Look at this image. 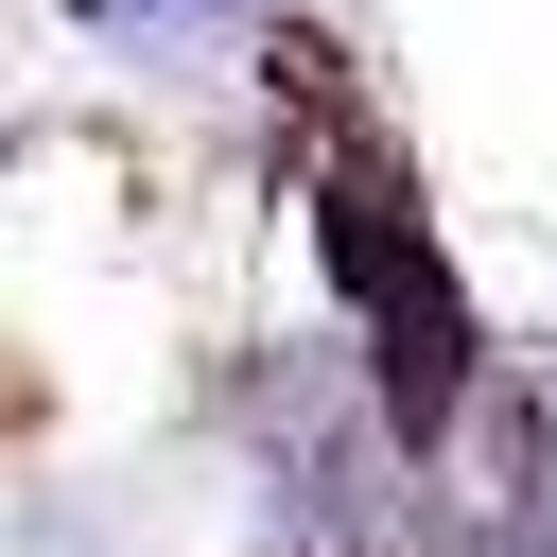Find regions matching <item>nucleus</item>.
Masks as SVG:
<instances>
[]
</instances>
